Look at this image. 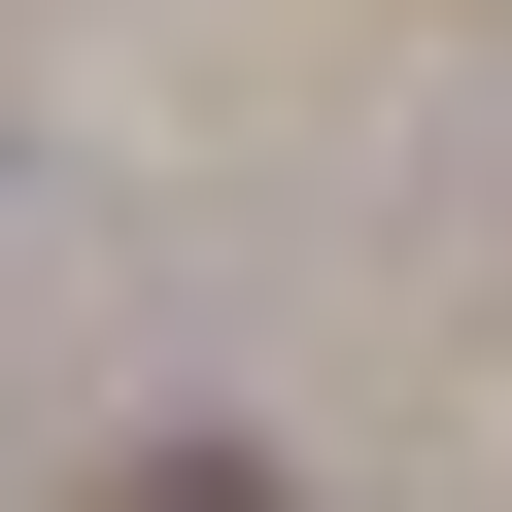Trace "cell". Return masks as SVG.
<instances>
[{"instance_id":"1","label":"cell","mask_w":512,"mask_h":512,"mask_svg":"<svg viewBox=\"0 0 512 512\" xmlns=\"http://www.w3.org/2000/svg\"><path fill=\"white\" fill-rule=\"evenodd\" d=\"M137 512H308V478H274V444H171V478H137Z\"/></svg>"}]
</instances>
